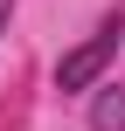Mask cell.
<instances>
[{"label": "cell", "mask_w": 125, "mask_h": 131, "mask_svg": "<svg viewBox=\"0 0 125 131\" xmlns=\"http://www.w3.org/2000/svg\"><path fill=\"white\" fill-rule=\"evenodd\" d=\"M118 41H125V14H104V21H97V35H90V41H77V48L56 62V90H70V97H77V90H97V83H104V69H111V55H118Z\"/></svg>", "instance_id": "1"}, {"label": "cell", "mask_w": 125, "mask_h": 131, "mask_svg": "<svg viewBox=\"0 0 125 131\" xmlns=\"http://www.w3.org/2000/svg\"><path fill=\"white\" fill-rule=\"evenodd\" d=\"M14 7H21V0H0V35H7V21H14Z\"/></svg>", "instance_id": "3"}, {"label": "cell", "mask_w": 125, "mask_h": 131, "mask_svg": "<svg viewBox=\"0 0 125 131\" xmlns=\"http://www.w3.org/2000/svg\"><path fill=\"white\" fill-rule=\"evenodd\" d=\"M90 131H125V83H97L90 90Z\"/></svg>", "instance_id": "2"}]
</instances>
